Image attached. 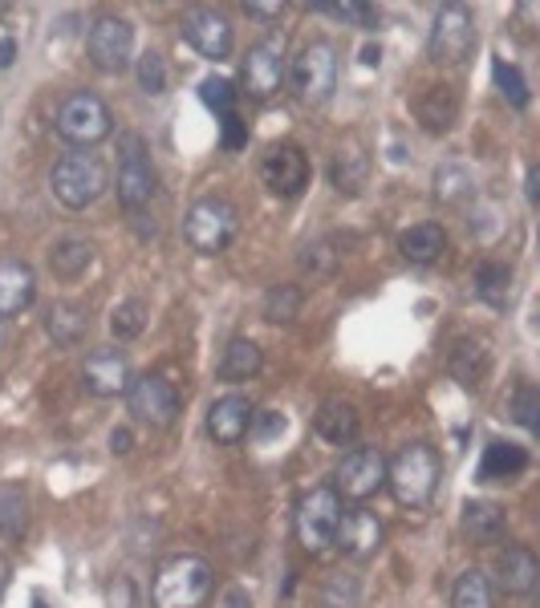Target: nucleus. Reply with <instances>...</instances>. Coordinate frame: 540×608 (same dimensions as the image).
Returning <instances> with one entry per match:
<instances>
[{
  "instance_id": "nucleus-1",
  "label": "nucleus",
  "mask_w": 540,
  "mask_h": 608,
  "mask_svg": "<svg viewBox=\"0 0 540 608\" xmlns=\"http://www.w3.org/2000/svg\"><path fill=\"white\" fill-rule=\"evenodd\" d=\"M443 462L435 454V447L427 442H411L394 454V462H386V486L403 507H423L430 503L435 486H439Z\"/></svg>"
},
{
  "instance_id": "nucleus-2",
  "label": "nucleus",
  "mask_w": 540,
  "mask_h": 608,
  "mask_svg": "<svg viewBox=\"0 0 540 608\" xmlns=\"http://www.w3.org/2000/svg\"><path fill=\"white\" fill-rule=\"evenodd\" d=\"M211 564L199 556H172L155 572L150 600L155 608H199L211 596Z\"/></svg>"
},
{
  "instance_id": "nucleus-3",
  "label": "nucleus",
  "mask_w": 540,
  "mask_h": 608,
  "mask_svg": "<svg viewBox=\"0 0 540 608\" xmlns=\"http://www.w3.org/2000/svg\"><path fill=\"white\" fill-rule=\"evenodd\" d=\"M236 228H240V216H236V207L220 195H204L199 203H191L184 219V235L187 243L204 255H220L228 243L236 240Z\"/></svg>"
},
{
  "instance_id": "nucleus-4",
  "label": "nucleus",
  "mask_w": 540,
  "mask_h": 608,
  "mask_svg": "<svg viewBox=\"0 0 540 608\" xmlns=\"http://www.w3.org/2000/svg\"><path fill=\"white\" fill-rule=\"evenodd\" d=\"M289 82H293V94L305 106L330 102L333 85H338V49L330 41H309L289 65Z\"/></svg>"
},
{
  "instance_id": "nucleus-5",
  "label": "nucleus",
  "mask_w": 540,
  "mask_h": 608,
  "mask_svg": "<svg viewBox=\"0 0 540 608\" xmlns=\"http://www.w3.org/2000/svg\"><path fill=\"white\" fill-rule=\"evenodd\" d=\"M114 191H118V203L126 211H138V207L150 203L155 195V167H150V150L138 134H123L118 138V170H114Z\"/></svg>"
},
{
  "instance_id": "nucleus-6",
  "label": "nucleus",
  "mask_w": 540,
  "mask_h": 608,
  "mask_svg": "<svg viewBox=\"0 0 540 608\" xmlns=\"http://www.w3.org/2000/svg\"><path fill=\"white\" fill-rule=\"evenodd\" d=\"M342 523V495L333 486H313L297 503V539L305 552H325Z\"/></svg>"
},
{
  "instance_id": "nucleus-7",
  "label": "nucleus",
  "mask_w": 540,
  "mask_h": 608,
  "mask_svg": "<svg viewBox=\"0 0 540 608\" xmlns=\"http://www.w3.org/2000/svg\"><path fill=\"white\" fill-rule=\"evenodd\" d=\"M53 195L62 199L65 207H90L106 191V167H102L98 155H86V150H77V155H65L58 167H53Z\"/></svg>"
},
{
  "instance_id": "nucleus-8",
  "label": "nucleus",
  "mask_w": 540,
  "mask_h": 608,
  "mask_svg": "<svg viewBox=\"0 0 540 608\" xmlns=\"http://www.w3.org/2000/svg\"><path fill=\"white\" fill-rule=\"evenodd\" d=\"M111 109L98 94H70L58 109V134L74 146H94L111 134Z\"/></svg>"
},
{
  "instance_id": "nucleus-9",
  "label": "nucleus",
  "mask_w": 540,
  "mask_h": 608,
  "mask_svg": "<svg viewBox=\"0 0 540 608\" xmlns=\"http://www.w3.org/2000/svg\"><path fill=\"white\" fill-rule=\"evenodd\" d=\"M476 45V24L464 4H443L435 12V29H430V61L435 65H459Z\"/></svg>"
},
{
  "instance_id": "nucleus-10",
  "label": "nucleus",
  "mask_w": 540,
  "mask_h": 608,
  "mask_svg": "<svg viewBox=\"0 0 540 608\" xmlns=\"http://www.w3.org/2000/svg\"><path fill=\"white\" fill-rule=\"evenodd\" d=\"M86 53L102 73H123L131 65V53H135V29H131V21L111 17V12L98 17V21L90 24Z\"/></svg>"
},
{
  "instance_id": "nucleus-11",
  "label": "nucleus",
  "mask_w": 540,
  "mask_h": 608,
  "mask_svg": "<svg viewBox=\"0 0 540 608\" xmlns=\"http://www.w3.org/2000/svg\"><path fill=\"white\" fill-rule=\"evenodd\" d=\"M126 406L135 413L138 422L147 426H172L179 418V389L159 374H143L131 377V389H126Z\"/></svg>"
},
{
  "instance_id": "nucleus-12",
  "label": "nucleus",
  "mask_w": 540,
  "mask_h": 608,
  "mask_svg": "<svg viewBox=\"0 0 540 608\" xmlns=\"http://www.w3.org/2000/svg\"><path fill=\"white\" fill-rule=\"evenodd\" d=\"M378 486H386V454L374 447H357L350 450L338 467V495L345 499H370Z\"/></svg>"
},
{
  "instance_id": "nucleus-13",
  "label": "nucleus",
  "mask_w": 540,
  "mask_h": 608,
  "mask_svg": "<svg viewBox=\"0 0 540 608\" xmlns=\"http://www.w3.org/2000/svg\"><path fill=\"white\" fill-rule=\"evenodd\" d=\"M260 179H264V187H269L272 195H281V199H293V195L305 191L309 182V158L301 146L293 143H281L272 146L269 155H264V163H260Z\"/></svg>"
},
{
  "instance_id": "nucleus-14",
  "label": "nucleus",
  "mask_w": 540,
  "mask_h": 608,
  "mask_svg": "<svg viewBox=\"0 0 540 608\" xmlns=\"http://www.w3.org/2000/svg\"><path fill=\"white\" fill-rule=\"evenodd\" d=\"M184 36L187 45L196 49V53H204V57L211 61H224L228 53H232V24H228V17L216 9H191L184 12Z\"/></svg>"
},
{
  "instance_id": "nucleus-15",
  "label": "nucleus",
  "mask_w": 540,
  "mask_h": 608,
  "mask_svg": "<svg viewBox=\"0 0 540 608\" xmlns=\"http://www.w3.org/2000/svg\"><path fill=\"white\" fill-rule=\"evenodd\" d=\"M284 82V49L281 41H260L245 57V94L269 102Z\"/></svg>"
},
{
  "instance_id": "nucleus-16",
  "label": "nucleus",
  "mask_w": 540,
  "mask_h": 608,
  "mask_svg": "<svg viewBox=\"0 0 540 608\" xmlns=\"http://www.w3.org/2000/svg\"><path fill=\"white\" fill-rule=\"evenodd\" d=\"M82 381L94 398H118L131 389V365L118 349H98L86 357V369H82Z\"/></svg>"
},
{
  "instance_id": "nucleus-17",
  "label": "nucleus",
  "mask_w": 540,
  "mask_h": 608,
  "mask_svg": "<svg viewBox=\"0 0 540 608\" xmlns=\"http://www.w3.org/2000/svg\"><path fill=\"white\" fill-rule=\"evenodd\" d=\"M333 544L342 547L350 559H370L382 547L378 515H370V511H342V523H338Z\"/></svg>"
},
{
  "instance_id": "nucleus-18",
  "label": "nucleus",
  "mask_w": 540,
  "mask_h": 608,
  "mask_svg": "<svg viewBox=\"0 0 540 608\" xmlns=\"http://www.w3.org/2000/svg\"><path fill=\"white\" fill-rule=\"evenodd\" d=\"M248 422H252V401L245 394H228L208 410V430L224 447H236L248 434Z\"/></svg>"
},
{
  "instance_id": "nucleus-19",
  "label": "nucleus",
  "mask_w": 540,
  "mask_h": 608,
  "mask_svg": "<svg viewBox=\"0 0 540 608\" xmlns=\"http://www.w3.org/2000/svg\"><path fill=\"white\" fill-rule=\"evenodd\" d=\"M33 296H38L33 268L21 264V260H0V321L25 313L29 304H33Z\"/></svg>"
},
{
  "instance_id": "nucleus-20",
  "label": "nucleus",
  "mask_w": 540,
  "mask_h": 608,
  "mask_svg": "<svg viewBox=\"0 0 540 608\" xmlns=\"http://www.w3.org/2000/svg\"><path fill=\"white\" fill-rule=\"evenodd\" d=\"M333 187L342 195H357L362 187H366L370 179V155L362 150V143L357 138H350V143L338 146V155H333Z\"/></svg>"
},
{
  "instance_id": "nucleus-21",
  "label": "nucleus",
  "mask_w": 540,
  "mask_h": 608,
  "mask_svg": "<svg viewBox=\"0 0 540 608\" xmlns=\"http://www.w3.org/2000/svg\"><path fill=\"white\" fill-rule=\"evenodd\" d=\"M540 580V559L528 547H508L500 556V588L512 596H528Z\"/></svg>"
},
{
  "instance_id": "nucleus-22",
  "label": "nucleus",
  "mask_w": 540,
  "mask_h": 608,
  "mask_svg": "<svg viewBox=\"0 0 540 608\" xmlns=\"http://www.w3.org/2000/svg\"><path fill=\"white\" fill-rule=\"evenodd\" d=\"M398 252L411 264H435L443 252H447V235H443L439 223H415L398 235Z\"/></svg>"
},
{
  "instance_id": "nucleus-23",
  "label": "nucleus",
  "mask_w": 540,
  "mask_h": 608,
  "mask_svg": "<svg viewBox=\"0 0 540 608\" xmlns=\"http://www.w3.org/2000/svg\"><path fill=\"white\" fill-rule=\"evenodd\" d=\"M45 333H50L58 345H77V340L90 333V313L82 308V304L74 301H58L50 304V313H45Z\"/></svg>"
},
{
  "instance_id": "nucleus-24",
  "label": "nucleus",
  "mask_w": 540,
  "mask_h": 608,
  "mask_svg": "<svg viewBox=\"0 0 540 608\" xmlns=\"http://www.w3.org/2000/svg\"><path fill=\"white\" fill-rule=\"evenodd\" d=\"M318 434L333 447H345V442H354L357 438V410L350 401H325L318 410Z\"/></svg>"
},
{
  "instance_id": "nucleus-25",
  "label": "nucleus",
  "mask_w": 540,
  "mask_h": 608,
  "mask_svg": "<svg viewBox=\"0 0 540 608\" xmlns=\"http://www.w3.org/2000/svg\"><path fill=\"white\" fill-rule=\"evenodd\" d=\"M464 535L476 544H496L503 535V511L488 499H471L464 503Z\"/></svg>"
},
{
  "instance_id": "nucleus-26",
  "label": "nucleus",
  "mask_w": 540,
  "mask_h": 608,
  "mask_svg": "<svg viewBox=\"0 0 540 608\" xmlns=\"http://www.w3.org/2000/svg\"><path fill=\"white\" fill-rule=\"evenodd\" d=\"M455 114H459V102H455L451 85H427V94H423V102H418V118H423V126H427L430 134H439L451 126Z\"/></svg>"
},
{
  "instance_id": "nucleus-27",
  "label": "nucleus",
  "mask_w": 540,
  "mask_h": 608,
  "mask_svg": "<svg viewBox=\"0 0 540 608\" xmlns=\"http://www.w3.org/2000/svg\"><path fill=\"white\" fill-rule=\"evenodd\" d=\"M260 365H264V357H260L257 345L248 337H236V340H228V349H224L220 377L224 381H248V377L260 374Z\"/></svg>"
},
{
  "instance_id": "nucleus-28",
  "label": "nucleus",
  "mask_w": 540,
  "mask_h": 608,
  "mask_svg": "<svg viewBox=\"0 0 540 608\" xmlns=\"http://www.w3.org/2000/svg\"><path fill=\"white\" fill-rule=\"evenodd\" d=\"M471 284H476V296H479V301L491 304V308H503V304H508V292H512V268L488 260V264L476 268Z\"/></svg>"
},
{
  "instance_id": "nucleus-29",
  "label": "nucleus",
  "mask_w": 540,
  "mask_h": 608,
  "mask_svg": "<svg viewBox=\"0 0 540 608\" xmlns=\"http://www.w3.org/2000/svg\"><path fill=\"white\" fill-rule=\"evenodd\" d=\"M528 467L525 447H512V442H491L484 450V462H479V479H516V474Z\"/></svg>"
},
{
  "instance_id": "nucleus-30",
  "label": "nucleus",
  "mask_w": 540,
  "mask_h": 608,
  "mask_svg": "<svg viewBox=\"0 0 540 608\" xmlns=\"http://www.w3.org/2000/svg\"><path fill=\"white\" fill-rule=\"evenodd\" d=\"M90 264H94V243H86V240H62L50 252L53 276H62V280H77Z\"/></svg>"
},
{
  "instance_id": "nucleus-31",
  "label": "nucleus",
  "mask_w": 540,
  "mask_h": 608,
  "mask_svg": "<svg viewBox=\"0 0 540 608\" xmlns=\"http://www.w3.org/2000/svg\"><path fill=\"white\" fill-rule=\"evenodd\" d=\"M488 369V345L476 337H464L451 353V374L464 381V386H476L479 377Z\"/></svg>"
},
{
  "instance_id": "nucleus-32",
  "label": "nucleus",
  "mask_w": 540,
  "mask_h": 608,
  "mask_svg": "<svg viewBox=\"0 0 540 608\" xmlns=\"http://www.w3.org/2000/svg\"><path fill=\"white\" fill-rule=\"evenodd\" d=\"M451 608H496L488 576H484L479 568H467L464 576H459V584H455Z\"/></svg>"
},
{
  "instance_id": "nucleus-33",
  "label": "nucleus",
  "mask_w": 540,
  "mask_h": 608,
  "mask_svg": "<svg viewBox=\"0 0 540 608\" xmlns=\"http://www.w3.org/2000/svg\"><path fill=\"white\" fill-rule=\"evenodd\" d=\"M29 523V499L17 486L0 491V535H21Z\"/></svg>"
},
{
  "instance_id": "nucleus-34",
  "label": "nucleus",
  "mask_w": 540,
  "mask_h": 608,
  "mask_svg": "<svg viewBox=\"0 0 540 608\" xmlns=\"http://www.w3.org/2000/svg\"><path fill=\"white\" fill-rule=\"evenodd\" d=\"M508 418L516 426H525L528 434H537L540 430V389L537 386H520L508 401Z\"/></svg>"
},
{
  "instance_id": "nucleus-35",
  "label": "nucleus",
  "mask_w": 540,
  "mask_h": 608,
  "mask_svg": "<svg viewBox=\"0 0 540 608\" xmlns=\"http://www.w3.org/2000/svg\"><path fill=\"white\" fill-rule=\"evenodd\" d=\"M147 328V304L143 301H123V304H114V313H111V333L118 340H131L138 337Z\"/></svg>"
},
{
  "instance_id": "nucleus-36",
  "label": "nucleus",
  "mask_w": 540,
  "mask_h": 608,
  "mask_svg": "<svg viewBox=\"0 0 540 608\" xmlns=\"http://www.w3.org/2000/svg\"><path fill=\"white\" fill-rule=\"evenodd\" d=\"M297 308H301V289H297V284H281V289H272L269 296H264V316L277 321V325L293 321Z\"/></svg>"
},
{
  "instance_id": "nucleus-37",
  "label": "nucleus",
  "mask_w": 540,
  "mask_h": 608,
  "mask_svg": "<svg viewBox=\"0 0 540 608\" xmlns=\"http://www.w3.org/2000/svg\"><path fill=\"white\" fill-rule=\"evenodd\" d=\"M435 187H439V199L443 203H459V199H467L471 195V175H467L464 167H439V175H435Z\"/></svg>"
},
{
  "instance_id": "nucleus-38",
  "label": "nucleus",
  "mask_w": 540,
  "mask_h": 608,
  "mask_svg": "<svg viewBox=\"0 0 540 608\" xmlns=\"http://www.w3.org/2000/svg\"><path fill=\"white\" fill-rule=\"evenodd\" d=\"M199 97H204V106L216 109L220 118L224 114H232V106H236V90L228 77H204V82H199Z\"/></svg>"
},
{
  "instance_id": "nucleus-39",
  "label": "nucleus",
  "mask_w": 540,
  "mask_h": 608,
  "mask_svg": "<svg viewBox=\"0 0 540 608\" xmlns=\"http://www.w3.org/2000/svg\"><path fill=\"white\" fill-rule=\"evenodd\" d=\"M138 82H143L147 94H163V90H167V61H163V53L147 49V53L138 57Z\"/></svg>"
},
{
  "instance_id": "nucleus-40",
  "label": "nucleus",
  "mask_w": 540,
  "mask_h": 608,
  "mask_svg": "<svg viewBox=\"0 0 540 608\" xmlns=\"http://www.w3.org/2000/svg\"><path fill=\"white\" fill-rule=\"evenodd\" d=\"M333 248H338V240L309 243V252H305V260H301V268L313 272V276H330L333 268H338V260H342V252H333Z\"/></svg>"
},
{
  "instance_id": "nucleus-41",
  "label": "nucleus",
  "mask_w": 540,
  "mask_h": 608,
  "mask_svg": "<svg viewBox=\"0 0 540 608\" xmlns=\"http://www.w3.org/2000/svg\"><path fill=\"white\" fill-rule=\"evenodd\" d=\"M496 85H500V94L512 102V106L525 109L528 106V85L525 77H520V70L516 65H508V61H496Z\"/></svg>"
},
{
  "instance_id": "nucleus-42",
  "label": "nucleus",
  "mask_w": 540,
  "mask_h": 608,
  "mask_svg": "<svg viewBox=\"0 0 540 608\" xmlns=\"http://www.w3.org/2000/svg\"><path fill=\"white\" fill-rule=\"evenodd\" d=\"M248 434L257 442H269V438L284 434V418L277 410H252V422H248Z\"/></svg>"
},
{
  "instance_id": "nucleus-43",
  "label": "nucleus",
  "mask_w": 540,
  "mask_h": 608,
  "mask_svg": "<svg viewBox=\"0 0 540 608\" xmlns=\"http://www.w3.org/2000/svg\"><path fill=\"white\" fill-rule=\"evenodd\" d=\"M313 12H330V17L354 21V24H362V29L374 24V9H370V4H313Z\"/></svg>"
},
{
  "instance_id": "nucleus-44",
  "label": "nucleus",
  "mask_w": 540,
  "mask_h": 608,
  "mask_svg": "<svg viewBox=\"0 0 540 608\" xmlns=\"http://www.w3.org/2000/svg\"><path fill=\"white\" fill-rule=\"evenodd\" d=\"M245 143H248L245 122L236 118V114H224V146H232V150H240Z\"/></svg>"
},
{
  "instance_id": "nucleus-45",
  "label": "nucleus",
  "mask_w": 540,
  "mask_h": 608,
  "mask_svg": "<svg viewBox=\"0 0 540 608\" xmlns=\"http://www.w3.org/2000/svg\"><path fill=\"white\" fill-rule=\"evenodd\" d=\"M248 17H257V21H281L284 4H245Z\"/></svg>"
},
{
  "instance_id": "nucleus-46",
  "label": "nucleus",
  "mask_w": 540,
  "mask_h": 608,
  "mask_svg": "<svg viewBox=\"0 0 540 608\" xmlns=\"http://www.w3.org/2000/svg\"><path fill=\"white\" fill-rule=\"evenodd\" d=\"M13 57H17V41L13 36H4V41H0V70H9Z\"/></svg>"
},
{
  "instance_id": "nucleus-47",
  "label": "nucleus",
  "mask_w": 540,
  "mask_h": 608,
  "mask_svg": "<svg viewBox=\"0 0 540 608\" xmlns=\"http://www.w3.org/2000/svg\"><path fill=\"white\" fill-rule=\"evenodd\" d=\"M131 442H135V438H131V430H114V434H111V450H114V454H126V450H131Z\"/></svg>"
},
{
  "instance_id": "nucleus-48",
  "label": "nucleus",
  "mask_w": 540,
  "mask_h": 608,
  "mask_svg": "<svg viewBox=\"0 0 540 608\" xmlns=\"http://www.w3.org/2000/svg\"><path fill=\"white\" fill-rule=\"evenodd\" d=\"M9 580H13V564L0 556V600H4V593H9Z\"/></svg>"
},
{
  "instance_id": "nucleus-49",
  "label": "nucleus",
  "mask_w": 540,
  "mask_h": 608,
  "mask_svg": "<svg viewBox=\"0 0 540 608\" xmlns=\"http://www.w3.org/2000/svg\"><path fill=\"white\" fill-rule=\"evenodd\" d=\"M528 199L537 203V170H528Z\"/></svg>"
},
{
  "instance_id": "nucleus-50",
  "label": "nucleus",
  "mask_w": 540,
  "mask_h": 608,
  "mask_svg": "<svg viewBox=\"0 0 540 608\" xmlns=\"http://www.w3.org/2000/svg\"><path fill=\"white\" fill-rule=\"evenodd\" d=\"M0 345H4V321H0Z\"/></svg>"
},
{
  "instance_id": "nucleus-51",
  "label": "nucleus",
  "mask_w": 540,
  "mask_h": 608,
  "mask_svg": "<svg viewBox=\"0 0 540 608\" xmlns=\"http://www.w3.org/2000/svg\"><path fill=\"white\" fill-rule=\"evenodd\" d=\"M33 608H45V605H41V600H38V605H33Z\"/></svg>"
}]
</instances>
